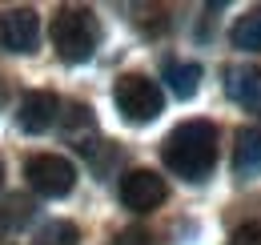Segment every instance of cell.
<instances>
[{
	"label": "cell",
	"instance_id": "cell-14",
	"mask_svg": "<svg viewBox=\"0 0 261 245\" xmlns=\"http://www.w3.org/2000/svg\"><path fill=\"white\" fill-rule=\"evenodd\" d=\"M65 129L76 137V141H81V129H93V109H89V105H68Z\"/></svg>",
	"mask_w": 261,
	"mask_h": 245
},
{
	"label": "cell",
	"instance_id": "cell-9",
	"mask_svg": "<svg viewBox=\"0 0 261 245\" xmlns=\"http://www.w3.org/2000/svg\"><path fill=\"white\" fill-rule=\"evenodd\" d=\"M233 177L253 181L261 177V129H241L233 145Z\"/></svg>",
	"mask_w": 261,
	"mask_h": 245
},
{
	"label": "cell",
	"instance_id": "cell-8",
	"mask_svg": "<svg viewBox=\"0 0 261 245\" xmlns=\"http://www.w3.org/2000/svg\"><path fill=\"white\" fill-rule=\"evenodd\" d=\"M225 77L229 101L241 105L245 113H261V68H229Z\"/></svg>",
	"mask_w": 261,
	"mask_h": 245
},
{
	"label": "cell",
	"instance_id": "cell-2",
	"mask_svg": "<svg viewBox=\"0 0 261 245\" xmlns=\"http://www.w3.org/2000/svg\"><path fill=\"white\" fill-rule=\"evenodd\" d=\"M100 44V20L93 8H81V4H65L53 12V48L61 53V61L81 64L97 53Z\"/></svg>",
	"mask_w": 261,
	"mask_h": 245
},
{
	"label": "cell",
	"instance_id": "cell-7",
	"mask_svg": "<svg viewBox=\"0 0 261 245\" xmlns=\"http://www.w3.org/2000/svg\"><path fill=\"white\" fill-rule=\"evenodd\" d=\"M16 121H20L24 133H44V129H53V125L61 121V96H57V92H44V89L29 92V96L20 101Z\"/></svg>",
	"mask_w": 261,
	"mask_h": 245
},
{
	"label": "cell",
	"instance_id": "cell-4",
	"mask_svg": "<svg viewBox=\"0 0 261 245\" xmlns=\"http://www.w3.org/2000/svg\"><path fill=\"white\" fill-rule=\"evenodd\" d=\"M24 177L40 197H68L76 185V165L61 153H36L24 165Z\"/></svg>",
	"mask_w": 261,
	"mask_h": 245
},
{
	"label": "cell",
	"instance_id": "cell-15",
	"mask_svg": "<svg viewBox=\"0 0 261 245\" xmlns=\"http://www.w3.org/2000/svg\"><path fill=\"white\" fill-rule=\"evenodd\" d=\"M113 245H157V241H153V233H149V229L129 225V229H121V233H117V241H113Z\"/></svg>",
	"mask_w": 261,
	"mask_h": 245
},
{
	"label": "cell",
	"instance_id": "cell-16",
	"mask_svg": "<svg viewBox=\"0 0 261 245\" xmlns=\"http://www.w3.org/2000/svg\"><path fill=\"white\" fill-rule=\"evenodd\" d=\"M229 245H261V221H245V225L229 237Z\"/></svg>",
	"mask_w": 261,
	"mask_h": 245
},
{
	"label": "cell",
	"instance_id": "cell-10",
	"mask_svg": "<svg viewBox=\"0 0 261 245\" xmlns=\"http://www.w3.org/2000/svg\"><path fill=\"white\" fill-rule=\"evenodd\" d=\"M165 81H169V89L177 92L181 101H189V96H197V85H201V64H193V61H169V64H165Z\"/></svg>",
	"mask_w": 261,
	"mask_h": 245
},
{
	"label": "cell",
	"instance_id": "cell-11",
	"mask_svg": "<svg viewBox=\"0 0 261 245\" xmlns=\"http://www.w3.org/2000/svg\"><path fill=\"white\" fill-rule=\"evenodd\" d=\"M233 48H245V53H261V8H249L245 16H237V24L229 32Z\"/></svg>",
	"mask_w": 261,
	"mask_h": 245
},
{
	"label": "cell",
	"instance_id": "cell-3",
	"mask_svg": "<svg viewBox=\"0 0 261 245\" xmlns=\"http://www.w3.org/2000/svg\"><path fill=\"white\" fill-rule=\"evenodd\" d=\"M113 101H117V109H121V117L129 125H149L161 117L165 109V96L157 89V81H149V77H141V72H125V77H117V85H113Z\"/></svg>",
	"mask_w": 261,
	"mask_h": 245
},
{
	"label": "cell",
	"instance_id": "cell-1",
	"mask_svg": "<svg viewBox=\"0 0 261 245\" xmlns=\"http://www.w3.org/2000/svg\"><path fill=\"white\" fill-rule=\"evenodd\" d=\"M165 165L181 181H205L217 165V129L213 121H181L161 145Z\"/></svg>",
	"mask_w": 261,
	"mask_h": 245
},
{
	"label": "cell",
	"instance_id": "cell-18",
	"mask_svg": "<svg viewBox=\"0 0 261 245\" xmlns=\"http://www.w3.org/2000/svg\"><path fill=\"white\" fill-rule=\"evenodd\" d=\"M0 189H4V165H0Z\"/></svg>",
	"mask_w": 261,
	"mask_h": 245
},
{
	"label": "cell",
	"instance_id": "cell-6",
	"mask_svg": "<svg viewBox=\"0 0 261 245\" xmlns=\"http://www.w3.org/2000/svg\"><path fill=\"white\" fill-rule=\"evenodd\" d=\"M0 44L8 53H36V44H40V16H36V8H8L0 16Z\"/></svg>",
	"mask_w": 261,
	"mask_h": 245
},
{
	"label": "cell",
	"instance_id": "cell-17",
	"mask_svg": "<svg viewBox=\"0 0 261 245\" xmlns=\"http://www.w3.org/2000/svg\"><path fill=\"white\" fill-rule=\"evenodd\" d=\"M8 105V85H4V77H0V109Z\"/></svg>",
	"mask_w": 261,
	"mask_h": 245
},
{
	"label": "cell",
	"instance_id": "cell-5",
	"mask_svg": "<svg viewBox=\"0 0 261 245\" xmlns=\"http://www.w3.org/2000/svg\"><path fill=\"white\" fill-rule=\"evenodd\" d=\"M165 197H169V185H165V177L153 173V169H129V173L121 177V201H125V209H133V213L157 209Z\"/></svg>",
	"mask_w": 261,
	"mask_h": 245
},
{
	"label": "cell",
	"instance_id": "cell-12",
	"mask_svg": "<svg viewBox=\"0 0 261 245\" xmlns=\"http://www.w3.org/2000/svg\"><path fill=\"white\" fill-rule=\"evenodd\" d=\"M29 221H33V201L29 197H8L4 201V209H0V233H12L20 225H29Z\"/></svg>",
	"mask_w": 261,
	"mask_h": 245
},
{
	"label": "cell",
	"instance_id": "cell-13",
	"mask_svg": "<svg viewBox=\"0 0 261 245\" xmlns=\"http://www.w3.org/2000/svg\"><path fill=\"white\" fill-rule=\"evenodd\" d=\"M81 241V229L72 221H53L40 229V245H76Z\"/></svg>",
	"mask_w": 261,
	"mask_h": 245
}]
</instances>
